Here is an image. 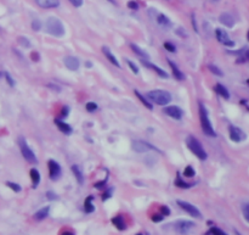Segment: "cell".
<instances>
[{"instance_id": "obj_8", "label": "cell", "mask_w": 249, "mask_h": 235, "mask_svg": "<svg viewBox=\"0 0 249 235\" xmlns=\"http://www.w3.org/2000/svg\"><path fill=\"white\" fill-rule=\"evenodd\" d=\"M131 149L136 152H147V151H151V150H156V151H159L157 147L152 146L151 144H148L146 141H142V140H134L131 143Z\"/></svg>"}, {"instance_id": "obj_22", "label": "cell", "mask_w": 249, "mask_h": 235, "mask_svg": "<svg viewBox=\"0 0 249 235\" xmlns=\"http://www.w3.org/2000/svg\"><path fill=\"white\" fill-rule=\"evenodd\" d=\"M30 178H32V183H33V188H37L40 183V173L38 172L37 168H32L29 172Z\"/></svg>"}, {"instance_id": "obj_28", "label": "cell", "mask_w": 249, "mask_h": 235, "mask_svg": "<svg viewBox=\"0 0 249 235\" xmlns=\"http://www.w3.org/2000/svg\"><path fill=\"white\" fill-rule=\"evenodd\" d=\"M135 94H136V96L139 98V100H140L141 103L144 104V105L146 106V107H147V108H148V110H152V108H153L152 104L149 103V101L147 100V99H146V98H145V96H144V95H142V94H140V93H139L137 90H135Z\"/></svg>"}, {"instance_id": "obj_27", "label": "cell", "mask_w": 249, "mask_h": 235, "mask_svg": "<svg viewBox=\"0 0 249 235\" xmlns=\"http://www.w3.org/2000/svg\"><path fill=\"white\" fill-rule=\"evenodd\" d=\"M91 201H92V196H89L88 199L85 200V202H84V210L88 213H91V212L95 211V206L91 204Z\"/></svg>"}, {"instance_id": "obj_38", "label": "cell", "mask_w": 249, "mask_h": 235, "mask_svg": "<svg viewBox=\"0 0 249 235\" xmlns=\"http://www.w3.org/2000/svg\"><path fill=\"white\" fill-rule=\"evenodd\" d=\"M45 195H46V197H47L49 200H51V201H52V200H56V199H57V195H56V194H55L54 191H47V192H46Z\"/></svg>"}, {"instance_id": "obj_48", "label": "cell", "mask_w": 249, "mask_h": 235, "mask_svg": "<svg viewBox=\"0 0 249 235\" xmlns=\"http://www.w3.org/2000/svg\"><path fill=\"white\" fill-rule=\"evenodd\" d=\"M32 56H33V58H35V53H33V54H32ZM38 58H39V55H37V59H34V61H38Z\"/></svg>"}, {"instance_id": "obj_9", "label": "cell", "mask_w": 249, "mask_h": 235, "mask_svg": "<svg viewBox=\"0 0 249 235\" xmlns=\"http://www.w3.org/2000/svg\"><path fill=\"white\" fill-rule=\"evenodd\" d=\"M229 132H230V139L234 141V143H239L247 139V135L243 131H241L238 127L234 126H230L229 127Z\"/></svg>"}, {"instance_id": "obj_37", "label": "cell", "mask_w": 249, "mask_h": 235, "mask_svg": "<svg viewBox=\"0 0 249 235\" xmlns=\"http://www.w3.org/2000/svg\"><path fill=\"white\" fill-rule=\"evenodd\" d=\"M243 216H244V218L249 222V204L243 206Z\"/></svg>"}, {"instance_id": "obj_50", "label": "cell", "mask_w": 249, "mask_h": 235, "mask_svg": "<svg viewBox=\"0 0 249 235\" xmlns=\"http://www.w3.org/2000/svg\"><path fill=\"white\" fill-rule=\"evenodd\" d=\"M87 66H88V67H91V62H87Z\"/></svg>"}, {"instance_id": "obj_14", "label": "cell", "mask_w": 249, "mask_h": 235, "mask_svg": "<svg viewBox=\"0 0 249 235\" xmlns=\"http://www.w3.org/2000/svg\"><path fill=\"white\" fill-rule=\"evenodd\" d=\"M63 62H64L66 67L68 70H71V71H77L79 68V66H80L79 60L77 59V58H74V56H67V58H64Z\"/></svg>"}, {"instance_id": "obj_1", "label": "cell", "mask_w": 249, "mask_h": 235, "mask_svg": "<svg viewBox=\"0 0 249 235\" xmlns=\"http://www.w3.org/2000/svg\"><path fill=\"white\" fill-rule=\"evenodd\" d=\"M45 30L54 35V37H57L61 38L64 35V26L63 23L61 22V20H59L57 17H49L46 20V23H45Z\"/></svg>"}, {"instance_id": "obj_26", "label": "cell", "mask_w": 249, "mask_h": 235, "mask_svg": "<svg viewBox=\"0 0 249 235\" xmlns=\"http://www.w3.org/2000/svg\"><path fill=\"white\" fill-rule=\"evenodd\" d=\"M112 223L114 224V227L117 228L118 230H124L125 229V222H124L122 216H117V217L112 218Z\"/></svg>"}, {"instance_id": "obj_25", "label": "cell", "mask_w": 249, "mask_h": 235, "mask_svg": "<svg viewBox=\"0 0 249 235\" xmlns=\"http://www.w3.org/2000/svg\"><path fill=\"white\" fill-rule=\"evenodd\" d=\"M215 91H216L219 95H221L224 99H230V93H229V90L225 88L222 84L218 83V84L215 85Z\"/></svg>"}, {"instance_id": "obj_15", "label": "cell", "mask_w": 249, "mask_h": 235, "mask_svg": "<svg viewBox=\"0 0 249 235\" xmlns=\"http://www.w3.org/2000/svg\"><path fill=\"white\" fill-rule=\"evenodd\" d=\"M219 20L224 26H226V27H229V28H231V27H233L234 26V20H233V17H232L231 14L224 12V14L220 15Z\"/></svg>"}, {"instance_id": "obj_33", "label": "cell", "mask_w": 249, "mask_h": 235, "mask_svg": "<svg viewBox=\"0 0 249 235\" xmlns=\"http://www.w3.org/2000/svg\"><path fill=\"white\" fill-rule=\"evenodd\" d=\"M208 234L225 235V232H224V230H221V229H219V228H216V227H213V228H210V229H209V232H208Z\"/></svg>"}, {"instance_id": "obj_17", "label": "cell", "mask_w": 249, "mask_h": 235, "mask_svg": "<svg viewBox=\"0 0 249 235\" xmlns=\"http://www.w3.org/2000/svg\"><path fill=\"white\" fill-rule=\"evenodd\" d=\"M102 53L104 54V56L108 59V61H109L111 63H113V65H114L116 67H118V68L120 67V63L118 62L117 58H116V56H114V55L111 53V50H109L107 46H102Z\"/></svg>"}, {"instance_id": "obj_21", "label": "cell", "mask_w": 249, "mask_h": 235, "mask_svg": "<svg viewBox=\"0 0 249 235\" xmlns=\"http://www.w3.org/2000/svg\"><path fill=\"white\" fill-rule=\"evenodd\" d=\"M55 123H56L57 128L62 133H64V134H71L72 133V127L69 124H67V123H64V122H62L60 119H55Z\"/></svg>"}, {"instance_id": "obj_39", "label": "cell", "mask_w": 249, "mask_h": 235, "mask_svg": "<svg viewBox=\"0 0 249 235\" xmlns=\"http://www.w3.org/2000/svg\"><path fill=\"white\" fill-rule=\"evenodd\" d=\"M128 65H129V67L131 68V71L134 72L135 74L139 73V68H137V66L134 63V62H131V61H128Z\"/></svg>"}, {"instance_id": "obj_23", "label": "cell", "mask_w": 249, "mask_h": 235, "mask_svg": "<svg viewBox=\"0 0 249 235\" xmlns=\"http://www.w3.org/2000/svg\"><path fill=\"white\" fill-rule=\"evenodd\" d=\"M72 172H73L75 179L78 180V183H79V184H83V183H84V176H83V172H82L80 167L77 166V164H73V166H72Z\"/></svg>"}, {"instance_id": "obj_47", "label": "cell", "mask_w": 249, "mask_h": 235, "mask_svg": "<svg viewBox=\"0 0 249 235\" xmlns=\"http://www.w3.org/2000/svg\"><path fill=\"white\" fill-rule=\"evenodd\" d=\"M68 112H69V108H68L67 106H64V107H63V110H62V117L67 116V115H68Z\"/></svg>"}, {"instance_id": "obj_13", "label": "cell", "mask_w": 249, "mask_h": 235, "mask_svg": "<svg viewBox=\"0 0 249 235\" xmlns=\"http://www.w3.org/2000/svg\"><path fill=\"white\" fill-rule=\"evenodd\" d=\"M164 113H167L169 117L174 118V119H181L182 118V110L179 107V106H168V107H164Z\"/></svg>"}, {"instance_id": "obj_45", "label": "cell", "mask_w": 249, "mask_h": 235, "mask_svg": "<svg viewBox=\"0 0 249 235\" xmlns=\"http://www.w3.org/2000/svg\"><path fill=\"white\" fill-rule=\"evenodd\" d=\"M162 212H163V214H165V216H169V214H170V211H169V208H168L167 206H163V207H162Z\"/></svg>"}, {"instance_id": "obj_49", "label": "cell", "mask_w": 249, "mask_h": 235, "mask_svg": "<svg viewBox=\"0 0 249 235\" xmlns=\"http://www.w3.org/2000/svg\"><path fill=\"white\" fill-rule=\"evenodd\" d=\"M246 59L249 61V50H247V51H246Z\"/></svg>"}, {"instance_id": "obj_11", "label": "cell", "mask_w": 249, "mask_h": 235, "mask_svg": "<svg viewBox=\"0 0 249 235\" xmlns=\"http://www.w3.org/2000/svg\"><path fill=\"white\" fill-rule=\"evenodd\" d=\"M47 167H49L50 179H52V180L59 179L60 176H61V167H60L59 163L56 161H54V160H50V161L47 162Z\"/></svg>"}, {"instance_id": "obj_18", "label": "cell", "mask_w": 249, "mask_h": 235, "mask_svg": "<svg viewBox=\"0 0 249 235\" xmlns=\"http://www.w3.org/2000/svg\"><path fill=\"white\" fill-rule=\"evenodd\" d=\"M168 63H169V66H170V68H171V71H173V74H174V77H175L176 79L184 81V79H185V74L179 70V67L176 66L175 62H173L171 60H168Z\"/></svg>"}, {"instance_id": "obj_40", "label": "cell", "mask_w": 249, "mask_h": 235, "mask_svg": "<svg viewBox=\"0 0 249 235\" xmlns=\"http://www.w3.org/2000/svg\"><path fill=\"white\" fill-rule=\"evenodd\" d=\"M5 77H6V81H7V83L10 84V87H15V81L12 79V77L10 76L9 73H5Z\"/></svg>"}, {"instance_id": "obj_29", "label": "cell", "mask_w": 249, "mask_h": 235, "mask_svg": "<svg viewBox=\"0 0 249 235\" xmlns=\"http://www.w3.org/2000/svg\"><path fill=\"white\" fill-rule=\"evenodd\" d=\"M175 185L176 187H179V188H182V189H189L192 187V184H189V183H185L184 180H181V178L180 177H177L175 180Z\"/></svg>"}, {"instance_id": "obj_30", "label": "cell", "mask_w": 249, "mask_h": 235, "mask_svg": "<svg viewBox=\"0 0 249 235\" xmlns=\"http://www.w3.org/2000/svg\"><path fill=\"white\" fill-rule=\"evenodd\" d=\"M194 174H196V171L192 168V166H187L184 169V176L187 177V178H192V177H194Z\"/></svg>"}, {"instance_id": "obj_24", "label": "cell", "mask_w": 249, "mask_h": 235, "mask_svg": "<svg viewBox=\"0 0 249 235\" xmlns=\"http://www.w3.org/2000/svg\"><path fill=\"white\" fill-rule=\"evenodd\" d=\"M49 211H50V207L49 206H46V207H43L42 210H39L37 213H35V216H34V218L37 220H43L45 219L47 216H49Z\"/></svg>"}, {"instance_id": "obj_36", "label": "cell", "mask_w": 249, "mask_h": 235, "mask_svg": "<svg viewBox=\"0 0 249 235\" xmlns=\"http://www.w3.org/2000/svg\"><path fill=\"white\" fill-rule=\"evenodd\" d=\"M85 107H87V110H88L89 112H94V111L97 110V105L95 103H88L85 105Z\"/></svg>"}, {"instance_id": "obj_41", "label": "cell", "mask_w": 249, "mask_h": 235, "mask_svg": "<svg viewBox=\"0 0 249 235\" xmlns=\"http://www.w3.org/2000/svg\"><path fill=\"white\" fill-rule=\"evenodd\" d=\"M128 7H129V9H131V10H137V9H139V5H137V2H136V1H129V2H128Z\"/></svg>"}, {"instance_id": "obj_12", "label": "cell", "mask_w": 249, "mask_h": 235, "mask_svg": "<svg viewBox=\"0 0 249 235\" xmlns=\"http://www.w3.org/2000/svg\"><path fill=\"white\" fill-rule=\"evenodd\" d=\"M215 34H216V38H218V40H219L221 44L226 45V46H230V48H232V46L234 45L233 42L230 39L229 34H227L224 30H221V28H216Z\"/></svg>"}, {"instance_id": "obj_19", "label": "cell", "mask_w": 249, "mask_h": 235, "mask_svg": "<svg viewBox=\"0 0 249 235\" xmlns=\"http://www.w3.org/2000/svg\"><path fill=\"white\" fill-rule=\"evenodd\" d=\"M141 62H142L145 66L149 67L151 70H153L154 72H157V74H158V76H161V77H163V78H168V77H169V74L167 73L165 71H163L162 68H159L158 66H156V65H153V63H148L147 61H144V60H141Z\"/></svg>"}, {"instance_id": "obj_51", "label": "cell", "mask_w": 249, "mask_h": 235, "mask_svg": "<svg viewBox=\"0 0 249 235\" xmlns=\"http://www.w3.org/2000/svg\"><path fill=\"white\" fill-rule=\"evenodd\" d=\"M108 1H109V2H112V4H116V1H114V0H108Z\"/></svg>"}, {"instance_id": "obj_32", "label": "cell", "mask_w": 249, "mask_h": 235, "mask_svg": "<svg viewBox=\"0 0 249 235\" xmlns=\"http://www.w3.org/2000/svg\"><path fill=\"white\" fill-rule=\"evenodd\" d=\"M6 185H7L10 189H12L15 192H20V191H21V187H20L18 184H16V183H12V182H6Z\"/></svg>"}, {"instance_id": "obj_7", "label": "cell", "mask_w": 249, "mask_h": 235, "mask_svg": "<svg viewBox=\"0 0 249 235\" xmlns=\"http://www.w3.org/2000/svg\"><path fill=\"white\" fill-rule=\"evenodd\" d=\"M176 202H177V205L180 206L184 211H186V212H187L189 214H191L192 217H196V218H201V217H202L199 210H198L196 206H193L192 204H190V202L182 201V200H177Z\"/></svg>"}, {"instance_id": "obj_42", "label": "cell", "mask_w": 249, "mask_h": 235, "mask_svg": "<svg viewBox=\"0 0 249 235\" xmlns=\"http://www.w3.org/2000/svg\"><path fill=\"white\" fill-rule=\"evenodd\" d=\"M69 2L75 7H79V6L83 5V0H69Z\"/></svg>"}, {"instance_id": "obj_5", "label": "cell", "mask_w": 249, "mask_h": 235, "mask_svg": "<svg viewBox=\"0 0 249 235\" xmlns=\"http://www.w3.org/2000/svg\"><path fill=\"white\" fill-rule=\"evenodd\" d=\"M18 145H20V149H21V152H22V156L27 160V161L32 163V164H35V163H38V160H37V156H35V154L30 150V147L28 146V144H27V141L24 140V138H20L18 139Z\"/></svg>"}, {"instance_id": "obj_52", "label": "cell", "mask_w": 249, "mask_h": 235, "mask_svg": "<svg viewBox=\"0 0 249 235\" xmlns=\"http://www.w3.org/2000/svg\"><path fill=\"white\" fill-rule=\"evenodd\" d=\"M248 39H249V32H248Z\"/></svg>"}, {"instance_id": "obj_2", "label": "cell", "mask_w": 249, "mask_h": 235, "mask_svg": "<svg viewBox=\"0 0 249 235\" xmlns=\"http://www.w3.org/2000/svg\"><path fill=\"white\" fill-rule=\"evenodd\" d=\"M199 119H201V126H202V129L204 134H207L208 136H216V133L214 131L213 126H211V122L209 119V115H208V111L205 108V106L202 103H199Z\"/></svg>"}, {"instance_id": "obj_35", "label": "cell", "mask_w": 249, "mask_h": 235, "mask_svg": "<svg viewBox=\"0 0 249 235\" xmlns=\"http://www.w3.org/2000/svg\"><path fill=\"white\" fill-rule=\"evenodd\" d=\"M164 49H167L169 53H175L176 49H175V45L171 44V43H169V42H167V43H164Z\"/></svg>"}, {"instance_id": "obj_10", "label": "cell", "mask_w": 249, "mask_h": 235, "mask_svg": "<svg viewBox=\"0 0 249 235\" xmlns=\"http://www.w3.org/2000/svg\"><path fill=\"white\" fill-rule=\"evenodd\" d=\"M152 12H153V15L156 16L154 17V20L157 21V23L163 27V28H165V30H168V28H171L173 27V23H171V21L165 15H163V14H158L157 11H156V9H149Z\"/></svg>"}, {"instance_id": "obj_16", "label": "cell", "mask_w": 249, "mask_h": 235, "mask_svg": "<svg viewBox=\"0 0 249 235\" xmlns=\"http://www.w3.org/2000/svg\"><path fill=\"white\" fill-rule=\"evenodd\" d=\"M35 2L43 9H54L60 5L59 0H35Z\"/></svg>"}, {"instance_id": "obj_3", "label": "cell", "mask_w": 249, "mask_h": 235, "mask_svg": "<svg viewBox=\"0 0 249 235\" xmlns=\"http://www.w3.org/2000/svg\"><path fill=\"white\" fill-rule=\"evenodd\" d=\"M147 96L151 101L161 106H165L171 101V95L167 90H152L147 93Z\"/></svg>"}, {"instance_id": "obj_31", "label": "cell", "mask_w": 249, "mask_h": 235, "mask_svg": "<svg viewBox=\"0 0 249 235\" xmlns=\"http://www.w3.org/2000/svg\"><path fill=\"white\" fill-rule=\"evenodd\" d=\"M209 70H210L211 73H214L215 76H219V77H222V76H224L222 71H220L219 68H218L216 66H214V65H210V66H209Z\"/></svg>"}, {"instance_id": "obj_44", "label": "cell", "mask_w": 249, "mask_h": 235, "mask_svg": "<svg viewBox=\"0 0 249 235\" xmlns=\"http://www.w3.org/2000/svg\"><path fill=\"white\" fill-rule=\"evenodd\" d=\"M111 194H112V189H109L108 191H106V192L103 194V196H102V200H103V201H106L107 199H109V197L112 196Z\"/></svg>"}, {"instance_id": "obj_20", "label": "cell", "mask_w": 249, "mask_h": 235, "mask_svg": "<svg viewBox=\"0 0 249 235\" xmlns=\"http://www.w3.org/2000/svg\"><path fill=\"white\" fill-rule=\"evenodd\" d=\"M130 48H131V50L137 55V56H140L142 60H148L149 59V55L147 54L146 51L144 50V49H141L140 46H137L136 44H130Z\"/></svg>"}, {"instance_id": "obj_43", "label": "cell", "mask_w": 249, "mask_h": 235, "mask_svg": "<svg viewBox=\"0 0 249 235\" xmlns=\"http://www.w3.org/2000/svg\"><path fill=\"white\" fill-rule=\"evenodd\" d=\"M152 220L153 222H161V220H163V214H153Z\"/></svg>"}, {"instance_id": "obj_34", "label": "cell", "mask_w": 249, "mask_h": 235, "mask_svg": "<svg viewBox=\"0 0 249 235\" xmlns=\"http://www.w3.org/2000/svg\"><path fill=\"white\" fill-rule=\"evenodd\" d=\"M32 28L34 30H40V28H42V22H40L39 20H33V22H32Z\"/></svg>"}, {"instance_id": "obj_46", "label": "cell", "mask_w": 249, "mask_h": 235, "mask_svg": "<svg viewBox=\"0 0 249 235\" xmlns=\"http://www.w3.org/2000/svg\"><path fill=\"white\" fill-rule=\"evenodd\" d=\"M192 25H193V30H194V32H198L197 25H196V18H194V14L192 15Z\"/></svg>"}, {"instance_id": "obj_6", "label": "cell", "mask_w": 249, "mask_h": 235, "mask_svg": "<svg viewBox=\"0 0 249 235\" xmlns=\"http://www.w3.org/2000/svg\"><path fill=\"white\" fill-rule=\"evenodd\" d=\"M173 227H174V230L177 232V233H180V234H186V233H189L191 229L194 227V223L191 222V220L180 219V220H176Z\"/></svg>"}, {"instance_id": "obj_4", "label": "cell", "mask_w": 249, "mask_h": 235, "mask_svg": "<svg viewBox=\"0 0 249 235\" xmlns=\"http://www.w3.org/2000/svg\"><path fill=\"white\" fill-rule=\"evenodd\" d=\"M186 144H187L189 150H190L194 156H197L199 160H203V161L207 160L208 155H207L205 150L203 149L202 144H201V143H199V141H198L193 135H190V136L186 139Z\"/></svg>"}]
</instances>
